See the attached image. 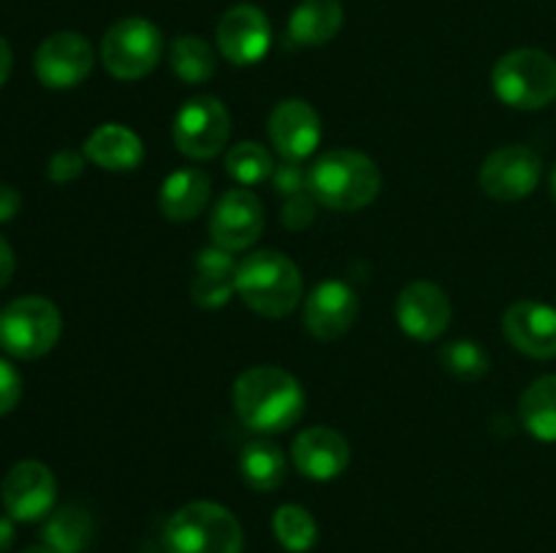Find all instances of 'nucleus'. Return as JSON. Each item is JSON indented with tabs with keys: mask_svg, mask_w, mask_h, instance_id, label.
<instances>
[{
	"mask_svg": "<svg viewBox=\"0 0 556 553\" xmlns=\"http://www.w3.org/2000/svg\"><path fill=\"white\" fill-rule=\"evenodd\" d=\"M11 74V47L5 43V38L0 36V87H3V81L9 79Z\"/></svg>",
	"mask_w": 556,
	"mask_h": 553,
	"instance_id": "37",
	"label": "nucleus"
},
{
	"mask_svg": "<svg viewBox=\"0 0 556 553\" xmlns=\"http://www.w3.org/2000/svg\"><path fill=\"white\" fill-rule=\"evenodd\" d=\"M519 415L532 437L556 442V374H543L527 385L519 401Z\"/></svg>",
	"mask_w": 556,
	"mask_h": 553,
	"instance_id": "24",
	"label": "nucleus"
},
{
	"mask_svg": "<svg viewBox=\"0 0 556 553\" xmlns=\"http://www.w3.org/2000/svg\"><path fill=\"white\" fill-rule=\"evenodd\" d=\"M166 553H242L244 531L237 515L217 502H190L168 518Z\"/></svg>",
	"mask_w": 556,
	"mask_h": 553,
	"instance_id": "4",
	"label": "nucleus"
},
{
	"mask_svg": "<svg viewBox=\"0 0 556 553\" xmlns=\"http://www.w3.org/2000/svg\"><path fill=\"white\" fill-rule=\"evenodd\" d=\"M315 206H318V201L313 198L309 190L288 195L286 204H282V226H286L288 231H304V228L313 226Z\"/></svg>",
	"mask_w": 556,
	"mask_h": 553,
	"instance_id": "30",
	"label": "nucleus"
},
{
	"mask_svg": "<svg viewBox=\"0 0 556 553\" xmlns=\"http://www.w3.org/2000/svg\"><path fill=\"white\" fill-rule=\"evenodd\" d=\"M5 513L14 520H41L52 513L58 499V480L41 461H20L9 470L0 486Z\"/></svg>",
	"mask_w": 556,
	"mask_h": 553,
	"instance_id": "13",
	"label": "nucleus"
},
{
	"mask_svg": "<svg viewBox=\"0 0 556 553\" xmlns=\"http://www.w3.org/2000/svg\"><path fill=\"white\" fill-rule=\"evenodd\" d=\"M226 171L228 177L237 179L242 188H250V184L271 179V173H275V157H271L269 150L261 146L258 141H239V144H233L231 150H228Z\"/></svg>",
	"mask_w": 556,
	"mask_h": 553,
	"instance_id": "28",
	"label": "nucleus"
},
{
	"mask_svg": "<svg viewBox=\"0 0 556 553\" xmlns=\"http://www.w3.org/2000/svg\"><path fill=\"white\" fill-rule=\"evenodd\" d=\"M92 540V518L79 504H65L43 526V545L52 553H85Z\"/></svg>",
	"mask_w": 556,
	"mask_h": 553,
	"instance_id": "25",
	"label": "nucleus"
},
{
	"mask_svg": "<svg viewBox=\"0 0 556 553\" xmlns=\"http://www.w3.org/2000/svg\"><path fill=\"white\" fill-rule=\"evenodd\" d=\"M358 318V296L348 282L326 280L315 285L304 301V325L320 342H334L353 329Z\"/></svg>",
	"mask_w": 556,
	"mask_h": 553,
	"instance_id": "16",
	"label": "nucleus"
},
{
	"mask_svg": "<svg viewBox=\"0 0 556 553\" xmlns=\"http://www.w3.org/2000/svg\"><path fill=\"white\" fill-rule=\"evenodd\" d=\"M20 206H22L20 193H16L14 188H9V184H0V222L14 220Z\"/></svg>",
	"mask_w": 556,
	"mask_h": 553,
	"instance_id": "34",
	"label": "nucleus"
},
{
	"mask_svg": "<svg viewBox=\"0 0 556 553\" xmlns=\"http://www.w3.org/2000/svg\"><path fill=\"white\" fill-rule=\"evenodd\" d=\"M14 545V518H0V553Z\"/></svg>",
	"mask_w": 556,
	"mask_h": 553,
	"instance_id": "36",
	"label": "nucleus"
},
{
	"mask_svg": "<svg viewBox=\"0 0 556 553\" xmlns=\"http://www.w3.org/2000/svg\"><path fill=\"white\" fill-rule=\"evenodd\" d=\"M11 274H14V249L0 236V287L11 280Z\"/></svg>",
	"mask_w": 556,
	"mask_h": 553,
	"instance_id": "35",
	"label": "nucleus"
},
{
	"mask_svg": "<svg viewBox=\"0 0 556 553\" xmlns=\"http://www.w3.org/2000/svg\"><path fill=\"white\" fill-rule=\"evenodd\" d=\"M172 136L177 150L193 160H210L231 136V114L223 101L212 95H195L182 103L172 125Z\"/></svg>",
	"mask_w": 556,
	"mask_h": 553,
	"instance_id": "8",
	"label": "nucleus"
},
{
	"mask_svg": "<svg viewBox=\"0 0 556 553\" xmlns=\"http://www.w3.org/2000/svg\"><path fill=\"white\" fill-rule=\"evenodd\" d=\"M548 193H552V201L556 204V166L552 168V177H548Z\"/></svg>",
	"mask_w": 556,
	"mask_h": 553,
	"instance_id": "38",
	"label": "nucleus"
},
{
	"mask_svg": "<svg viewBox=\"0 0 556 553\" xmlns=\"http://www.w3.org/2000/svg\"><path fill=\"white\" fill-rule=\"evenodd\" d=\"M383 184L378 163L356 150L324 152L307 168V190L334 211H358L372 204Z\"/></svg>",
	"mask_w": 556,
	"mask_h": 553,
	"instance_id": "2",
	"label": "nucleus"
},
{
	"mask_svg": "<svg viewBox=\"0 0 556 553\" xmlns=\"http://www.w3.org/2000/svg\"><path fill=\"white\" fill-rule=\"evenodd\" d=\"M454 307L448 293L427 280H416L396 296V323L410 339L434 342L448 331Z\"/></svg>",
	"mask_w": 556,
	"mask_h": 553,
	"instance_id": "12",
	"label": "nucleus"
},
{
	"mask_svg": "<svg viewBox=\"0 0 556 553\" xmlns=\"http://www.w3.org/2000/svg\"><path fill=\"white\" fill-rule=\"evenodd\" d=\"M271 47V25L258 5H233L217 22V49L233 65H255Z\"/></svg>",
	"mask_w": 556,
	"mask_h": 553,
	"instance_id": "14",
	"label": "nucleus"
},
{
	"mask_svg": "<svg viewBox=\"0 0 556 553\" xmlns=\"http://www.w3.org/2000/svg\"><path fill=\"white\" fill-rule=\"evenodd\" d=\"M345 22L340 0H302L288 20V38L299 47H324Z\"/></svg>",
	"mask_w": 556,
	"mask_h": 553,
	"instance_id": "22",
	"label": "nucleus"
},
{
	"mask_svg": "<svg viewBox=\"0 0 556 553\" xmlns=\"http://www.w3.org/2000/svg\"><path fill=\"white\" fill-rule=\"evenodd\" d=\"M271 529H275L277 542L291 553H307L318 542V524H315L313 513L299 507V504L277 507L275 518H271Z\"/></svg>",
	"mask_w": 556,
	"mask_h": 553,
	"instance_id": "27",
	"label": "nucleus"
},
{
	"mask_svg": "<svg viewBox=\"0 0 556 553\" xmlns=\"http://www.w3.org/2000/svg\"><path fill=\"white\" fill-rule=\"evenodd\" d=\"M543 177V160L535 150L508 144L494 150L478 171L481 190L494 201H521L535 193Z\"/></svg>",
	"mask_w": 556,
	"mask_h": 553,
	"instance_id": "9",
	"label": "nucleus"
},
{
	"mask_svg": "<svg viewBox=\"0 0 556 553\" xmlns=\"http://www.w3.org/2000/svg\"><path fill=\"white\" fill-rule=\"evenodd\" d=\"M304 388L280 366H253L233 383V412L258 434H280L304 415Z\"/></svg>",
	"mask_w": 556,
	"mask_h": 553,
	"instance_id": "1",
	"label": "nucleus"
},
{
	"mask_svg": "<svg viewBox=\"0 0 556 553\" xmlns=\"http://www.w3.org/2000/svg\"><path fill=\"white\" fill-rule=\"evenodd\" d=\"M172 70L185 85H204L215 76V49L199 36H177L172 41Z\"/></svg>",
	"mask_w": 556,
	"mask_h": 553,
	"instance_id": "26",
	"label": "nucleus"
},
{
	"mask_svg": "<svg viewBox=\"0 0 556 553\" xmlns=\"http://www.w3.org/2000/svg\"><path fill=\"white\" fill-rule=\"evenodd\" d=\"M163 57V36L150 20L128 16L103 33L101 63L114 79L139 81L155 70Z\"/></svg>",
	"mask_w": 556,
	"mask_h": 553,
	"instance_id": "7",
	"label": "nucleus"
},
{
	"mask_svg": "<svg viewBox=\"0 0 556 553\" xmlns=\"http://www.w3.org/2000/svg\"><path fill=\"white\" fill-rule=\"evenodd\" d=\"M440 366L451 374V377L462 380V383H476L489 372V352L486 347L478 345L476 339H454L445 342L440 347Z\"/></svg>",
	"mask_w": 556,
	"mask_h": 553,
	"instance_id": "29",
	"label": "nucleus"
},
{
	"mask_svg": "<svg viewBox=\"0 0 556 553\" xmlns=\"http://www.w3.org/2000/svg\"><path fill=\"white\" fill-rule=\"evenodd\" d=\"M492 90L519 112L546 108L556 101V60L543 49H514L494 63Z\"/></svg>",
	"mask_w": 556,
	"mask_h": 553,
	"instance_id": "5",
	"label": "nucleus"
},
{
	"mask_svg": "<svg viewBox=\"0 0 556 553\" xmlns=\"http://www.w3.org/2000/svg\"><path fill=\"white\" fill-rule=\"evenodd\" d=\"M60 331V309L43 296H22L0 312V347L22 361L47 356L58 345Z\"/></svg>",
	"mask_w": 556,
	"mask_h": 553,
	"instance_id": "6",
	"label": "nucleus"
},
{
	"mask_svg": "<svg viewBox=\"0 0 556 553\" xmlns=\"http://www.w3.org/2000/svg\"><path fill=\"white\" fill-rule=\"evenodd\" d=\"M505 339L525 356L548 361L556 356V309L543 301H516L503 314Z\"/></svg>",
	"mask_w": 556,
	"mask_h": 553,
	"instance_id": "17",
	"label": "nucleus"
},
{
	"mask_svg": "<svg viewBox=\"0 0 556 553\" xmlns=\"http://www.w3.org/2000/svg\"><path fill=\"white\" fill-rule=\"evenodd\" d=\"M22 396V377L9 361L0 358V415H9Z\"/></svg>",
	"mask_w": 556,
	"mask_h": 553,
	"instance_id": "33",
	"label": "nucleus"
},
{
	"mask_svg": "<svg viewBox=\"0 0 556 553\" xmlns=\"http://www.w3.org/2000/svg\"><path fill=\"white\" fill-rule=\"evenodd\" d=\"M320 136H324V125H320L318 112L302 98H288L271 108L269 139L286 160H307L318 150Z\"/></svg>",
	"mask_w": 556,
	"mask_h": 553,
	"instance_id": "15",
	"label": "nucleus"
},
{
	"mask_svg": "<svg viewBox=\"0 0 556 553\" xmlns=\"http://www.w3.org/2000/svg\"><path fill=\"white\" fill-rule=\"evenodd\" d=\"M264 233V204L248 188H233L217 198L215 211L210 217L212 244L239 253L258 242Z\"/></svg>",
	"mask_w": 556,
	"mask_h": 553,
	"instance_id": "10",
	"label": "nucleus"
},
{
	"mask_svg": "<svg viewBox=\"0 0 556 553\" xmlns=\"http://www.w3.org/2000/svg\"><path fill=\"white\" fill-rule=\"evenodd\" d=\"M87 160L103 171H134L144 160V144L130 128L119 123H106L90 133L85 141Z\"/></svg>",
	"mask_w": 556,
	"mask_h": 553,
	"instance_id": "21",
	"label": "nucleus"
},
{
	"mask_svg": "<svg viewBox=\"0 0 556 553\" xmlns=\"http://www.w3.org/2000/svg\"><path fill=\"white\" fill-rule=\"evenodd\" d=\"M239 472L242 480L248 483L253 491H275L286 483L288 461L282 450L269 439H255V442L244 445L239 453Z\"/></svg>",
	"mask_w": 556,
	"mask_h": 553,
	"instance_id": "23",
	"label": "nucleus"
},
{
	"mask_svg": "<svg viewBox=\"0 0 556 553\" xmlns=\"http://www.w3.org/2000/svg\"><path fill=\"white\" fill-rule=\"evenodd\" d=\"M92 63H96V54H92L90 41L79 33L63 30L49 36L36 49L33 68H36L38 81L43 87L71 90V87H79L90 76Z\"/></svg>",
	"mask_w": 556,
	"mask_h": 553,
	"instance_id": "11",
	"label": "nucleus"
},
{
	"mask_svg": "<svg viewBox=\"0 0 556 553\" xmlns=\"http://www.w3.org/2000/svg\"><path fill=\"white\" fill-rule=\"evenodd\" d=\"M293 464L309 480H334L351 464V445L342 437L337 428L329 426H313L304 428L296 439H293Z\"/></svg>",
	"mask_w": 556,
	"mask_h": 553,
	"instance_id": "18",
	"label": "nucleus"
},
{
	"mask_svg": "<svg viewBox=\"0 0 556 553\" xmlns=\"http://www.w3.org/2000/svg\"><path fill=\"white\" fill-rule=\"evenodd\" d=\"M22 553H52V551H49L47 545H33V548H25Z\"/></svg>",
	"mask_w": 556,
	"mask_h": 553,
	"instance_id": "39",
	"label": "nucleus"
},
{
	"mask_svg": "<svg viewBox=\"0 0 556 553\" xmlns=\"http://www.w3.org/2000/svg\"><path fill=\"white\" fill-rule=\"evenodd\" d=\"M237 271L239 263L233 253L217 247H204L195 258V274L190 282V298L201 309H220L231 301L237 293Z\"/></svg>",
	"mask_w": 556,
	"mask_h": 553,
	"instance_id": "19",
	"label": "nucleus"
},
{
	"mask_svg": "<svg viewBox=\"0 0 556 553\" xmlns=\"http://www.w3.org/2000/svg\"><path fill=\"white\" fill-rule=\"evenodd\" d=\"M237 293L253 312L286 318L302 301V271L277 249H258L239 260Z\"/></svg>",
	"mask_w": 556,
	"mask_h": 553,
	"instance_id": "3",
	"label": "nucleus"
},
{
	"mask_svg": "<svg viewBox=\"0 0 556 553\" xmlns=\"http://www.w3.org/2000/svg\"><path fill=\"white\" fill-rule=\"evenodd\" d=\"M212 195V182L201 168H177L161 184L157 206L172 222H188L206 209Z\"/></svg>",
	"mask_w": 556,
	"mask_h": 553,
	"instance_id": "20",
	"label": "nucleus"
},
{
	"mask_svg": "<svg viewBox=\"0 0 556 553\" xmlns=\"http://www.w3.org/2000/svg\"><path fill=\"white\" fill-rule=\"evenodd\" d=\"M85 160H87L85 152H76V150L54 152L52 160H49L47 166L49 179L58 184L74 182V179H79L81 173H85Z\"/></svg>",
	"mask_w": 556,
	"mask_h": 553,
	"instance_id": "31",
	"label": "nucleus"
},
{
	"mask_svg": "<svg viewBox=\"0 0 556 553\" xmlns=\"http://www.w3.org/2000/svg\"><path fill=\"white\" fill-rule=\"evenodd\" d=\"M271 188H275V193L282 195V198L304 193V190H307V168H302L293 160L280 163V166H275V173H271Z\"/></svg>",
	"mask_w": 556,
	"mask_h": 553,
	"instance_id": "32",
	"label": "nucleus"
}]
</instances>
